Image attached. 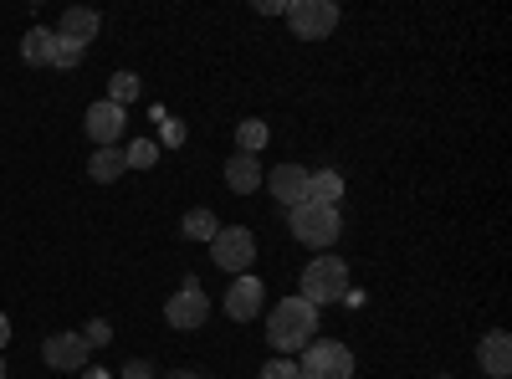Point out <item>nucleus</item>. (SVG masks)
<instances>
[{
  "label": "nucleus",
  "instance_id": "obj_2",
  "mask_svg": "<svg viewBox=\"0 0 512 379\" xmlns=\"http://www.w3.org/2000/svg\"><path fill=\"white\" fill-rule=\"evenodd\" d=\"M297 287H303L297 298L313 303V308L344 303V298H349V267L338 262V257H313V262L303 267V282H297Z\"/></svg>",
  "mask_w": 512,
  "mask_h": 379
},
{
  "label": "nucleus",
  "instance_id": "obj_14",
  "mask_svg": "<svg viewBox=\"0 0 512 379\" xmlns=\"http://www.w3.org/2000/svg\"><path fill=\"white\" fill-rule=\"evenodd\" d=\"M57 36H62V41H77V47H88V41L98 36V11H82V6L62 11V26H57Z\"/></svg>",
  "mask_w": 512,
  "mask_h": 379
},
{
  "label": "nucleus",
  "instance_id": "obj_33",
  "mask_svg": "<svg viewBox=\"0 0 512 379\" xmlns=\"http://www.w3.org/2000/svg\"><path fill=\"white\" fill-rule=\"evenodd\" d=\"M441 379H446V374H441Z\"/></svg>",
  "mask_w": 512,
  "mask_h": 379
},
{
  "label": "nucleus",
  "instance_id": "obj_8",
  "mask_svg": "<svg viewBox=\"0 0 512 379\" xmlns=\"http://www.w3.org/2000/svg\"><path fill=\"white\" fill-rule=\"evenodd\" d=\"M262 303H267V282H262V277H251V272L231 277V287H226V313H231L236 323H251L256 313H262Z\"/></svg>",
  "mask_w": 512,
  "mask_h": 379
},
{
  "label": "nucleus",
  "instance_id": "obj_27",
  "mask_svg": "<svg viewBox=\"0 0 512 379\" xmlns=\"http://www.w3.org/2000/svg\"><path fill=\"white\" fill-rule=\"evenodd\" d=\"M256 11H262V16H282V11H287V0H262Z\"/></svg>",
  "mask_w": 512,
  "mask_h": 379
},
{
  "label": "nucleus",
  "instance_id": "obj_28",
  "mask_svg": "<svg viewBox=\"0 0 512 379\" xmlns=\"http://www.w3.org/2000/svg\"><path fill=\"white\" fill-rule=\"evenodd\" d=\"M6 339H11V318L0 313V349H6Z\"/></svg>",
  "mask_w": 512,
  "mask_h": 379
},
{
  "label": "nucleus",
  "instance_id": "obj_32",
  "mask_svg": "<svg viewBox=\"0 0 512 379\" xmlns=\"http://www.w3.org/2000/svg\"><path fill=\"white\" fill-rule=\"evenodd\" d=\"M477 379H482V374H477Z\"/></svg>",
  "mask_w": 512,
  "mask_h": 379
},
{
  "label": "nucleus",
  "instance_id": "obj_11",
  "mask_svg": "<svg viewBox=\"0 0 512 379\" xmlns=\"http://www.w3.org/2000/svg\"><path fill=\"white\" fill-rule=\"evenodd\" d=\"M477 364H482V379H507L512 374V339H507V328H492L487 339L477 344Z\"/></svg>",
  "mask_w": 512,
  "mask_h": 379
},
{
  "label": "nucleus",
  "instance_id": "obj_7",
  "mask_svg": "<svg viewBox=\"0 0 512 379\" xmlns=\"http://www.w3.org/2000/svg\"><path fill=\"white\" fill-rule=\"evenodd\" d=\"M282 16H287V26L303 41H323L338 26V6H333V0H287Z\"/></svg>",
  "mask_w": 512,
  "mask_h": 379
},
{
  "label": "nucleus",
  "instance_id": "obj_18",
  "mask_svg": "<svg viewBox=\"0 0 512 379\" xmlns=\"http://www.w3.org/2000/svg\"><path fill=\"white\" fill-rule=\"evenodd\" d=\"M134 98H139V77H134V72H113V77H108V103H113V108H128Z\"/></svg>",
  "mask_w": 512,
  "mask_h": 379
},
{
  "label": "nucleus",
  "instance_id": "obj_24",
  "mask_svg": "<svg viewBox=\"0 0 512 379\" xmlns=\"http://www.w3.org/2000/svg\"><path fill=\"white\" fill-rule=\"evenodd\" d=\"M108 339H113V328H108V323H103V318H93V323H88V328H82V344H88V349H103V344H108Z\"/></svg>",
  "mask_w": 512,
  "mask_h": 379
},
{
  "label": "nucleus",
  "instance_id": "obj_31",
  "mask_svg": "<svg viewBox=\"0 0 512 379\" xmlns=\"http://www.w3.org/2000/svg\"><path fill=\"white\" fill-rule=\"evenodd\" d=\"M0 379H6V359H0Z\"/></svg>",
  "mask_w": 512,
  "mask_h": 379
},
{
  "label": "nucleus",
  "instance_id": "obj_3",
  "mask_svg": "<svg viewBox=\"0 0 512 379\" xmlns=\"http://www.w3.org/2000/svg\"><path fill=\"white\" fill-rule=\"evenodd\" d=\"M287 226H292V236L303 241V246H333L338 231H344L338 210H333V205H313V200L292 205V210H287Z\"/></svg>",
  "mask_w": 512,
  "mask_h": 379
},
{
  "label": "nucleus",
  "instance_id": "obj_23",
  "mask_svg": "<svg viewBox=\"0 0 512 379\" xmlns=\"http://www.w3.org/2000/svg\"><path fill=\"white\" fill-rule=\"evenodd\" d=\"M262 379H303V369H297V364H292L287 354H277V359H272V364L262 369Z\"/></svg>",
  "mask_w": 512,
  "mask_h": 379
},
{
  "label": "nucleus",
  "instance_id": "obj_25",
  "mask_svg": "<svg viewBox=\"0 0 512 379\" xmlns=\"http://www.w3.org/2000/svg\"><path fill=\"white\" fill-rule=\"evenodd\" d=\"M123 379H154V369H149L144 359H128V364H123Z\"/></svg>",
  "mask_w": 512,
  "mask_h": 379
},
{
  "label": "nucleus",
  "instance_id": "obj_30",
  "mask_svg": "<svg viewBox=\"0 0 512 379\" xmlns=\"http://www.w3.org/2000/svg\"><path fill=\"white\" fill-rule=\"evenodd\" d=\"M164 379H200V374H190V369H175V374H164Z\"/></svg>",
  "mask_w": 512,
  "mask_h": 379
},
{
  "label": "nucleus",
  "instance_id": "obj_4",
  "mask_svg": "<svg viewBox=\"0 0 512 379\" xmlns=\"http://www.w3.org/2000/svg\"><path fill=\"white\" fill-rule=\"evenodd\" d=\"M210 257H216V267L231 272V277L251 272V262H256V236H251V226H221L216 241H210Z\"/></svg>",
  "mask_w": 512,
  "mask_h": 379
},
{
  "label": "nucleus",
  "instance_id": "obj_15",
  "mask_svg": "<svg viewBox=\"0 0 512 379\" xmlns=\"http://www.w3.org/2000/svg\"><path fill=\"white\" fill-rule=\"evenodd\" d=\"M52 47H57V36H52L47 26H31V31L21 36V57H26L31 67H52Z\"/></svg>",
  "mask_w": 512,
  "mask_h": 379
},
{
  "label": "nucleus",
  "instance_id": "obj_9",
  "mask_svg": "<svg viewBox=\"0 0 512 379\" xmlns=\"http://www.w3.org/2000/svg\"><path fill=\"white\" fill-rule=\"evenodd\" d=\"M41 359H47L52 369H88L93 349L82 344V333H52V339L41 344Z\"/></svg>",
  "mask_w": 512,
  "mask_h": 379
},
{
  "label": "nucleus",
  "instance_id": "obj_17",
  "mask_svg": "<svg viewBox=\"0 0 512 379\" xmlns=\"http://www.w3.org/2000/svg\"><path fill=\"white\" fill-rule=\"evenodd\" d=\"M128 170V159H123V149H98L93 159H88V175L98 180V185H113L118 175Z\"/></svg>",
  "mask_w": 512,
  "mask_h": 379
},
{
  "label": "nucleus",
  "instance_id": "obj_21",
  "mask_svg": "<svg viewBox=\"0 0 512 379\" xmlns=\"http://www.w3.org/2000/svg\"><path fill=\"white\" fill-rule=\"evenodd\" d=\"M236 139H241V154H256V149L267 144V123L262 118H246L241 129H236Z\"/></svg>",
  "mask_w": 512,
  "mask_h": 379
},
{
  "label": "nucleus",
  "instance_id": "obj_10",
  "mask_svg": "<svg viewBox=\"0 0 512 379\" xmlns=\"http://www.w3.org/2000/svg\"><path fill=\"white\" fill-rule=\"evenodd\" d=\"M82 123H88V134L98 139V149H118V139H123V129H128V113L103 98V103L88 108V118H82Z\"/></svg>",
  "mask_w": 512,
  "mask_h": 379
},
{
  "label": "nucleus",
  "instance_id": "obj_12",
  "mask_svg": "<svg viewBox=\"0 0 512 379\" xmlns=\"http://www.w3.org/2000/svg\"><path fill=\"white\" fill-rule=\"evenodd\" d=\"M267 185H272V200L287 205V210L308 200V170H303V164H277Z\"/></svg>",
  "mask_w": 512,
  "mask_h": 379
},
{
  "label": "nucleus",
  "instance_id": "obj_19",
  "mask_svg": "<svg viewBox=\"0 0 512 379\" xmlns=\"http://www.w3.org/2000/svg\"><path fill=\"white\" fill-rule=\"evenodd\" d=\"M190 241H216V231H221V221L216 216H210V210H190V216H185V226H180Z\"/></svg>",
  "mask_w": 512,
  "mask_h": 379
},
{
  "label": "nucleus",
  "instance_id": "obj_13",
  "mask_svg": "<svg viewBox=\"0 0 512 379\" xmlns=\"http://www.w3.org/2000/svg\"><path fill=\"white\" fill-rule=\"evenodd\" d=\"M226 185H231L236 195L262 190V164H256V154H231V164H226Z\"/></svg>",
  "mask_w": 512,
  "mask_h": 379
},
{
  "label": "nucleus",
  "instance_id": "obj_1",
  "mask_svg": "<svg viewBox=\"0 0 512 379\" xmlns=\"http://www.w3.org/2000/svg\"><path fill=\"white\" fill-rule=\"evenodd\" d=\"M318 333V308L303 303V298H277L272 318H267V344L277 354H292V349H308Z\"/></svg>",
  "mask_w": 512,
  "mask_h": 379
},
{
  "label": "nucleus",
  "instance_id": "obj_5",
  "mask_svg": "<svg viewBox=\"0 0 512 379\" xmlns=\"http://www.w3.org/2000/svg\"><path fill=\"white\" fill-rule=\"evenodd\" d=\"M297 369H303V379H349L354 374V354H349V344H338V339H313Z\"/></svg>",
  "mask_w": 512,
  "mask_h": 379
},
{
  "label": "nucleus",
  "instance_id": "obj_29",
  "mask_svg": "<svg viewBox=\"0 0 512 379\" xmlns=\"http://www.w3.org/2000/svg\"><path fill=\"white\" fill-rule=\"evenodd\" d=\"M82 379H108V369H93V364H88V374H82Z\"/></svg>",
  "mask_w": 512,
  "mask_h": 379
},
{
  "label": "nucleus",
  "instance_id": "obj_6",
  "mask_svg": "<svg viewBox=\"0 0 512 379\" xmlns=\"http://www.w3.org/2000/svg\"><path fill=\"white\" fill-rule=\"evenodd\" d=\"M205 318H210L205 287H200L195 277H185V287L164 303V323H169V328H180V333H195V328H205Z\"/></svg>",
  "mask_w": 512,
  "mask_h": 379
},
{
  "label": "nucleus",
  "instance_id": "obj_26",
  "mask_svg": "<svg viewBox=\"0 0 512 379\" xmlns=\"http://www.w3.org/2000/svg\"><path fill=\"white\" fill-rule=\"evenodd\" d=\"M164 144H185V123H175V118H164Z\"/></svg>",
  "mask_w": 512,
  "mask_h": 379
},
{
  "label": "nucleus",
  "instance_id": "obj_22",
  "mask_svg": "<svg viewBox=\"0 0 512 379\" xmlns=\"http://www.w3.org/2000/svg\"><path fill=\"white\" fill-rule=\"evenodd\" d=\"M57 36V31H52ZM82 52H88V47H77V41H62L57 36V47H52V67H77L82 62Z\"/></svg>",
  "mask_w": 512,
  "mask_h": 379
},
{
  "label": "nucleus",
  "instance_id": "obj_16",
  "mask_svg": "<svg viewBox=\"0 0 512 379\" xmlns=\"http://www.w3.org/2000/svg\"><path fill=\"white\" fill-rule=\"evenodd\" d=\"M308 200L338 210V200H344V175H338V170H318V175H308Z\"/></svg>",
  "mask_w": 512,
  "mask_h": 379
},
{
  "label": "nucleus",
  "instance_id": "obj_20",
  "mask_svg": "<svg viewBox=\"0 0 512 379\" xmlns=\"http://www.w3.org/2000/svg\"><path fill=\"white\" fill-rule=\"evenodd\" d=\"M123 159H128V170H154V164H159V144L154 139H134L123 149Z\"/></svg>",
  "mask_w": 512,
  "mask_h": 379
}]
</instances>
